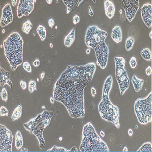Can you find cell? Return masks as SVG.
Here are the masks:
<instances>
[{
    "instance_id": "obj_12",
    "label": "cell",
    "mask_w": 152,
    "mask_h": 152,
    "mask_svg": "<svg viewBox=\"0 0 152 152\" xmlns=\"http://www.w3.org/2000/svg\"><path fill=\"white\" fill-rule=\"evenodd\" d=\"M141 18L143 22L148 28H151L152 25V5L150 3L143 5L141 8Z\"/></svg>"
},
{
    "instance_id": "obj_5",
    "label": "cell",
    "mask_w": 152,
    "mask_h": 152,
    "mask_svg": "<svg viewBox=\"0 0 152 152\" xmlns=\"http://www.w3.org/2000/svg\"><path fill=\"white\" fill-rule=\"evenodd\" d=\"M79 151L85 152L109 151L108 145L99 136L91 123H87L83 126Z\"/></svg>"
},
{
    "instance_id": "obj_6",
    "label": "cell",
    "mask_w": 152,
    "mask_h": 152,
    "mask_svg": "<svg viewBox=\"0 0 152 152\" xmlns=\"http://www.w3.org/2000/svg\"><path fill=\"white\" fill-rule=\"evenodd\" d=\"M54 115L51 111L44 110L37 115L36 117L31 119L28 122L25 123V129L31 134H34L39 141L40 148L43 150L45 147V141L43 132L44 129L49 125L51 119Z\"/></svg>"
},
{
    "instance_id": "obj_39",
    "label": "cell",
    "mask_w": 152,
    "mask_h": 152,
    "mask_svg": "<svg viewBox=\"0 0 152 152\" xmlns=\"http://www.w3.org/2000/svg\"><path fill=\"white\" fill-rule=\"evenodd\" d=\"M89 15L90 16H93L94 15V12H93V10H92L91 6H89Z\"/></svg>"
},
{
    "instance_id": "obj_13",
    "label": "cell",
    "mask_w": 152,
    "mask_h": 152,
    "mask_svg": "<svg viewBox=\"0 0 152 152\" xmlns=\"http://www.w3.org/2000/svg\"><path fill=\"white\" fill-rule=\"evenodd\" d=\"M13 19L12 10L10 4H6L2 10V14L1 19V26L5 27L11 23Z\"/></svg>"
},
{
    "instance_id": "obj_9",
    "label": "cell",
    "mask_w": 152,
    "mask_h": 152,
    "mask_svg": "<svg viewBox=\"0 0 152 152\" xmlns=\"http://www.w3.org/2000/svg\"><path fill=\"white\" fill-rule=\"evenodd\" d=\"M0 151L12 152L13 139L12 133L5 126L0 125Z\"/></svg>"
},
{
    "instance_id": "obj_1",
    "label": "cell",
    "mask_w": 152,
    "mask_h": 152,
    "mask_svg": "<svg viewBox=\"0 0 152 152\" xmlns=\"http://www.w3.org/2000/svg\"><path fill=\"white\" fill-rule=\"evenodd\" d=\"M96 70L94 62L83 66L69 65L54 86L53 97L66 108L74 118L84 117V89L93 78Z\"/></svg>"
},
{
    "instance_id": "obj_32",
    "label": "cell",
    "mask_w": 152,
    "mask_h": 152,
    "mask_svg": "<svg viewBox=\"0 0 152 152\" xmlns=\"http://www.w3.org/2000/svg\"><path fill=\"white\" fill-rule=\"evenodd\" d=\"M130 65L132 68L134 69L136 67L137 65V59L135 57H132L131 58V59L130 60Z\"/></svg>"
},
{
    "instance_id": "obj_26",
    "label": "cell",
    "mask_w": 152,
    "mask_h": 152,
    "mask_svg": "<svg viewBox=\"0 0 152 152\" xmlns=\"http://www.w3.org/2000/svg\"><path fill=\"white\" fill-rule=\"evenodd\" d=\"M134 39L131 36H129L126 40V50L127 51H130L132 49L133 44L134 43Z\"/></svg>"
},
{
    "instance_id": "obj_54",
    "label": "cell",
    "mask_w": 152,
    "mask_h": 152,
    "mask_svg": "<svg viewBox=\"0 0 152 152\" xmlns=\"http://www.w3.org/2000/svg\"><path fill=\"white\" fill-rule=\"evenodd\" d=\"M93 2L94 3H95V2H96V1H93Z\"/></svg>"
},
{
    "instance_id": "obj_16",
    "label": "cell",
    "mask_w": 152,
    "mask_h": 152,
    "mask_svg": "<svg viewBox=\"0 0 152 152\" xmlns=\"http://www.w3.org/2000/svg\"><path fill=\"white\" fill-rule=\"evenodd\" d=\"M104 6L106 14L109 19H111L115 12V6L112 1L106 0L104 1Z\"/></svg>"
},
{
    "instance_id": "obj_19",
    "label": "cell",
    "mask_w": 152,
    "mask_h": 152,
    "mask_svg": "<svg viewBox=\"0 0 152 152\" xmlns=\"http://www.w3.org/2000/svg\"><path fill=\"white\" fill-rule=\"evenodd\" d=\"M132 83L135 91L137 92H139L143 87L144 80L137 78L135 75H133L132 79Z\"/></svg>"
},
{
    "instance_id": "obj_18",
    "label": "cell",
    "mask_w": 152,
    "mask_h": 152,
    "mask_svg": "<svg viewBox=\"0 0 152 152\" xmlns=\"http://www.w3.org/2000/svg\"><path fill=\"white\" fill-rule=\"evenodd\" d=\"M75 30L74 28L71 30L69 34L64 38V45L67 47H70L74 43L75 39Z\"/></svg>"
},
{
    "instance_id": "obj_22",
    "label": "cell",
    "mask_w": 152,
    "mask_h": 152,
    "mask_svg": "<svg viewBox=\"0 0 152 152\" xmlns=\"http://www.w3.org/2000/svg\"><path fill=\"white\" fill-rule=\"evenodd\" d=\"M140 54L143 59L147 61L152 60V52L149 48H145L141 50Z\"/></svg>"
},
{
    "instance_id": "obj_15",
    "label": "cell",
    "mask_w": 152,
    "mask_h": 152,
    "mask_svg": "<svg viewBox=\"0 0 152 152\" xmlns=\"http://www.w3.org/2000/svg\"><path fill=\"white\" fill-rule=\"evenodd\" d=\"M63 3L67 6V13L73 12L78 9L83 0H63Z\"/></svg>"
},
{
    "instance_id": "obj_25",
    "label": "cell",
    "mask_w": 152,
    "mask_h": 152,
    "mask_svg": "<svg viewBox=\"0 0 152 152\" xmlns=\"http://www.w3.org/2000/svg\"><path fill=\"white\" fill-rule=\"evenodd\" d=\"M152 144L150 142H147L143 144L137 152H152Z\"/></svg>"
},
{
    "instance_id": "obj_50",
    "label": "cell",
    "mask_w": 152,
    "mask_h": 152,
    "mask_svg": "<svg viewBox=\"0 0 152 152\" xmlns=\"http://www.w3.org/2000/svg\"><path fill=\"white\" fill-rule=\"evenodd\" d=\"M152 31H151L150 33V34H149V36H150V37L151 39H152Z\"/></svg>"
},
{
    "instance_id": "obj_53",
    "label": "cell",
    "mask_w": 152,
    "mask_h": 152,
    "mask_svg": "<svg viewBox=\"0 0 152 152\" xmlns=\"http://www.w3.org/2000/svg\"><path fill=\"white\" fill-rule=\"evenodd\" d=\"M122 11L121 10H120V13H122Z\"/></svg>"
},
{
    "instance_id": "obj_46",
    "label": "cell",
    "mask_w": 152,
    "mask_h": 152,
    "mask_svg": "<svg viewBox=\"0 0 152 152\" xmlns=\"http://www.w3.org/2000/svg\"><path fill=\"white\" fill-rule=\"evenodd\" d=\"M21 151V152H25H25H28L29 151H28V149H25V148H22Z\"/></svg>"
},
{
    "instance_id": "obj_24",
    "label": "cell",
    "mask_w": 152,
    "mask_h": 152,
    "mask_svg": "<svg viewBox=\"0 0 152 152\" xmlns=\"http://www.w3.org/2000/svg\"><path fill=\"white\" fill-rule=\"evenodd\" d=\"M33 24L29 20H27L23 23L22 30L26 34H29L33 28Z\"/></svg>"
},
{
    "instance_id": "obj_14",
    "label": "cell",
    "mask_w": 152,
    "mask_h": 152,
    "mask_svg": "<svg viewBox=\"0 0 152 152\" xmlns=\"http://www.w3.org/2000/svg\"><path fill=\"white\" fill-rule=\"evenodd\" d=\"M0 83L1 86H4L5 84H7L11 89L12 88V83L10 81V72L2 67H1L0 71Z\"/></svg>"
},
{
    "instance_id": "obj_36",
    "label": "cell",
    "mask_w": 152,
    "mask_h": 152,
    "mask_svg": "<svg viewBox=\"0 0 152 152\" xmlns=\"http://www.w3.org/2000/svg\"><path fill=\"white\" fill-rule=\"evenodd\" d=\"M20 84L21 87L23 90H25L26 89L27 85V83L26 82H25L24 81H20Z\"/></svg>"
},
{
    "instance_id": "obj_37",
    "label": "cell",
    "mask_w": 152,
    "mask_h": 152,
    "mask_svg": "<svg viewBox=\"0 0 152 152\" xmlns=\"http://www.w3.org/2000/svg\"><path fill=\"white\" fill-rule=\"evenodd\" d=\"M33 65L34 66V67H38L40 64V61L38 59H35L33 62Z\"/></svg>"
},
{
    "instance_id": "obj_48",
    "label": "cell",
    "mask_w": 152,
    "mask_h": 152,
    "mask_svg": "<svg viewBox=\"0 0 152 152\" xmlns=\"http://www.w3.org/2000/svg\"><path fill=\"white\" fill-rule=\"evenodd\" d=\"M100 135L102 137H105V133L103 131H101L100 132Z\"/></svg>"
},
{
    "instance_id": "obj_20",
    "label": "cell",
    "mask_w": 152,
    "mask_h": 152,
    "mask_svg": "<svg viewBox=\"0 0 152 152\" xmlns=\"http://www.w3.org/2000/svg\"><path fill=\"white\" fill-rule=\"evenodd\" d=\"M15 147L17 150H20L23 146V139L22 133L20 131H18L15 134Z\"/></svg>"
},
{
    "instance_id": "obj_43",
    "label": "cell",
    "mask_w": 152,
    "mask_h": 152,
    "mask_svg": "<svg viewBox=\"0 0 152 152\" xmlns=\"http://www.w3.org/2000/svg\"><path fill=\"white\" fill-rule=\"evenodd\" d=\"M50 102H51V103H54V102H55V99H54V97H51V98H50Z\"/></svg>"
},
{
    "instance_id": "obj_23",
    "label": "cell",
    "mask_w": 152,
    "mask_h": 152,
    "mask_svg": "<svg viewBox=\"0 0 152 152\" xmlns=\"http://www.w3.org/2000/svg\"><path fill=\"white\" fill-rule=\"evenodd\" d=\"M36 31L39 35L40 38L42 41L44 40L46 37V29L43 26L40 25L37 28Z\"/></svg>"
},
{
    "instance_id": "obj_35",
    "label": "cell",
    "mask_w": 152,
    "mask_h": 152,
    "mask_svg": "<svg viewBox=\"0 0 152 152\" xmlns=\"http://www.w3.org/2000/svg\"><path fill=\"white\" fill-rule=\"evenodd\" d=\"M145 72H146V74L147 76H150L151 75V74H152V68H151V67L150 66H148L147 68L146 69Z\"/></svg>"
},
{
    "instance_id": "obj_44",
    "label": "cell",
    "mask_w": 152,
    "mask_h": 152,
    "mask_svg": "<svg viewBox=\"0 0 152 152\" xmlns=\"http://www.w3.org/2000/svg\"><path fill=\"white\" fill-rule=\"evenodd\" d=\"M44 76H45V73H44V72H42V73L40 75V78H41L42 79H43Z\"/></svg>"
},
{
    "instance_id": "obj_28",
    "label": "cell",
    "mask_w": 152,
    "mask_h": 152,
    "mask_svg": "<svg viewBox=\"0 0 152 152\" xmlns=\"http://www.w3.org/2000/svg\"><path fill=\"white\" fill-rule=\"evenodd\" d=\"M69 151L63 147H58L54 146L53 148L47 151V152H68Z\"/></svg>"
},
{
    "instance_id": "obj_7",
    "label": "cell",
    "mask_w": 152,
    "mask_h": 152,
    "mask_svg": "<svg viewBox=\"0 0 152 152\" xmlns=\"http://www.w3.org/2000/svg\"><path fill=\"white\" fill-rule=\"evenodd\" d=\"M134 110L138 122L145 125L152 122V94L149 93L147 97L137 99L134 105Z\"/></svg>"
},
{
    "instance_id": "obj_21",
    "label": "cell",
    "mask_w": 152,
    "mask_h": 152,
    "mask_svg": "<svg viewBox=\"0 0 152 152\" xmlns=\"http://www.w3.org/2000/svg\"><path fill=\"white\" fill-rule=\"evenodd\" d=\"M22 107L21 104H19L18 106L15 108L11 115V120L12 121L17 120L21 117L22 115Z\"/></svg>"
},
{
    "instance_id": "obj_38",
    "label": "cell",
    "mask_w": 152,
    "mask_h": 152,
    "mask_svg": "<svg viewBox=\"0 0 152 152\" xmlns=\"http://www.w3.org/2000/svg\"><path fill=\"white\" fill-rule=\"evenodd\" d=\"M96 89L94 87H92L91 88V94L93 97H94L95 96V95H96Z\"/></svg>"
},
{
    "instance_id": "obj_4",
    "label": "cell",
    "mask_w": 152,
    "mask_h": 152,
    "mask_svg": "<svg viewBox=\"0 0 152 152\" xmlns=\"http://www.w3.org/2000/svg\"><path fill=\"white\" fill-rule=\"evenodd\" d=\"M5 54L12 70L14 71L23 63V40L17 33H13L3 43Z\"/></svg>"
},
{
    "instance_id": "obj_33",
    "label": "cell",
    "mask_w": 152,
    "mask_h": 152,
    "mask_svg": "<svg viewBox=\"0 0 152 152\" xmlns=\"http://www.w3.org/2000/svg\"><path fill=\"white\" fill-rule=\"evenodd\" d=\"M80 21V18L79 16L78 15H75L73 17V22L74 25L77 24L79 23Z\"/></svg>"
},
{
    "instance_id": "obj_11",
    "label": "cell",
    "mask_w": 152,
    "mask_h": 152,
    "mask_svg": "<svg viewBox=\"0 0 152 152\" xmlns=\"http://www.w3.org/2000/svg\"><path fill=\"white\" fill-rule=\"evenodd\" d=\"M35 1L33 0H20L17 8V14L19 18L23 16H28L34 9V3Z\"/></svg>"
},
{
    "instance_id": "obj_51",
    "label": "cell",
    "mask_w": 152,
    "mask_h": 152,
    "mask_svg": "<svg viewBox=\"0 0 152 152\" xmlns=\"http://www.w3.org/2000/svg\"><path fill=\"white\" fill-rule=\"evenodd\" d=\"M50 47H51V48H53V45L52 43H50Z\"/></svg>"
},
{
    "instance_id": "obj_52",
    "label": "cell",
    "mask_w": 152,
    "mask_h": 152,
    "mask_svg": "<svg viewBox=\"0 0 152 152\" xmlns=\"http://www.w3.org/2000/svg\"><path fill=\"white\" fill-rule=\"evenodd\" d=\"M5 32V29H3V33H4Z\"/></svg>"
},
{
    "instance_id": "obj_41",
    "label": "cell",
    "mask_w": 152,
    "mask_h": 152,
    "mask_svg": "<svg viewBox=\"0 0 152 152\" xmlns=\"http://www.w3.org/2000/svg\"><path fill=\"white\" fill-rule=\"evenodd\" d=\"M11 3H12V5L13 6H15L16 4H17V1L16 0H12L11 1Z\"/></svg>"
},
{
    "instance_id": "obj_47",
    "label": "cell",
    "mask_w": 152,
    "mask_h": 152,
    "mask_svg": "<svg viewBox=\"0 0 152 152\" xmlns=\"http://www.w3.org/2000/svg\"><path fill=\"white\" fill-rule=\"evenodd\" d=\"M90 51H91V50H90V49H87L86 50V54H90Z\"/></svg>"
},
{
    "instance_id": "obj_42",
    "label": "cell",
    "mask_w": 152,
    "mask_h": 152,
    "mask_svg": "<svg viewBox=\"0 0 152 152\" xmlns=\"http://www.w3.org/2000/svg\"><path fill=\"white\" fill-rule=\"evenodd\" d=\"M69 151H70V152H77L78 151H77V149L75 146H74L73 148H72V149Z\"/></svg>"
},
{
    "instance_id": "obj_45",
    "label": "cell",
    "mask_w": 152,
    "mask_h": 152,
    "mask_svg": "<svg viewBox=\"0 0 152 152\" xmlns=\"http://www.w3.org/2000/svg\"><path fill=\"white\" fill-rule=\"evenodd\" d=\"M46 2L49 4H52V3H53V1L52 0H47Z\"/></svg>"
},
{
    "instance_id": "obj_10",
    "label": "cell",
    "mask_w": 152,
    "mask_h": 152,
    "mask_svg": "<svg viewBox=\"0 0 152 152\" xmlns=\"http://www.w3.org/2000/svg\"><path fill=\"white\" fill-rule=\"evenodd\" d=\"M122 6L124 9L127 19L130 22H131L139 10V1L123 0Z\"/></svg>"
},
{
    "instance_id": "obj_8",
    "label": "cell",
    "mask_w": 152,
    "mask_h": 152,
    "mask_svg": "<svg viewBox=\"0 0 152 152\" xmlns=\"http://www.w3.org/2000/svg\"><path fill=\"white\" fill-rule=\"evenodd\" d=\"M115 78L120 89V92L123 95L130 86V79L127 71L125 69L126 61L122 57H115Z\"/></svg>"
},
{
    "instance_id": "obj_31",
    "label": "cell",
    "mask_w": 152,
    "mask_h": 152,
    "mask_svg": "<svg viewBox=\"0 0 152 152\" xmlns=\"http://www.w3.org/2000/svg\"><path fill=\"white\" fill-rule=\"evenodd\" d=\"M23 67L24 70H25L27 72L29 73H31L32 71L31 67L30 66V64L27 61L25 62L23 64Z\"/></svg>"
},
{
    "instance_id": "obj_30",
    "label": "cell",
    "mask_w": 152,
    "mask_h": 152,
    "mask_svg": "<svg viewBox=\"0 0 152 152\" xmlns=\"http://www.w3.org/2000/svg\"><path fill=\"white\" fill-rule=\"evenodd\" d=\"M9 110L8 109L4 106H2L0 108V115L1 116H9Z\"/></svg>"
},
{
    "instance_id": "obj_40",
    "label": "cell",
    "mask_w": 152,
    "mask_h": 152,
    "mask_svg": "<svg viewBox=\"0 0 152 152\" xmlns=\"http://www.w3.org/2000/svg\"><path fill=\"white\" fill-rule=\"evenodd\" d=\"M128 134L130 136H132V134H133V131H132V130L130 129L129 130H128Z\"/></svg>"
},
{
    "instance_id": "obj_3",
    "label": "cell",
    "mask_w": 152,
    "mask_h": 152,
    "mask_svg": "<svg viewBox=\"0 0 152 152\" xmlns=\"http://www.w3.org/2000/svg\"><path fill=\"white\" fill-rule=\"evenodd\" d=\"M113 83L112 76H108L103 85L102 98L98 105V109L100 115L103 119L108 122L112 123L117 128H119V108L111 103L109 97Z\"/></svg>"
},
{
    "instance_id": "obj_29",
    "label": "cell",
    "mask_w": 152,
    "mask_h": 152,
    "mask_svg": "<svg viewBox=\"0 0 152 152\" xmlns=\"http://www.w3.org/2000/svg\"><path fill=\"white\" fill-rule=\"evenodd\" d=\"M1 97H2V99L5 102H7V99H8V94H7V90L5 88H3L2 89V92L1 93Z\"/></svg>"
},
{
    "instance_id": "obj_2",
    "label": "cell",
    "mask_w": 152,
    "mask_h": 152,
    "mask_svg": "<svg viewBox=\"0 0 152 152\" xmlns=\"http://www.w3.org/2000/svg\"><path fill=\"white\" fill-rule=\"evenodd\" d=\"M108 35L107 32L93 25L88 27L85 37L86 46L94 50L97 64L103 69L106 68L108 64L109 50L105 41Z\"/></svg>"
},
{
    "instance_id": "obj_49",
    "label": "cell",
    "mask_w": 152,
    "mask_h": 152,
    "mask_svg": "<svg viewBox=\"0 0 152 152\" xmlns=\"http://www.w3.org/2000/svg\"><path fill=\"white\" fill-rule=\"evenodd\" d=\"M123 152H127V147H124V149H123Z\"/></svg>"
},
{
    "instance_id": "obj_17",
    "label": "cell",
    "mask_w": 152,
    "mask_h": 152,
    "mask_svg": "<svg viewBox=\"0 0 152 152\" xmlns=\"http://www.w3.org/2000/svg\"><path fill=\"white\" fill-rule=\"evenodd\" d=\"M111 36L113 40L116 43L122 41V29L119 26H116L113 28Z\"/></svg>"
},
{
    "instance_id": "obj_34",
    "label": "cell",
    "mask_w": 152,
    "mask_h": 152,
    "mask_svg": "<svg viewBox=\"0 0 152 152\" xmlns=\"http://www.w3.org/2000/svg\"><path fill=\"white\" fill-rule=\"evenodd\" d=\"M54 24H55V22H54V20L53 18L49 19L48 20V24H49V27L51 28H53Z\"/></svg>"
},
{
    "instance_id": "obj_27",
    "label": "cell",
    "mask_w": 152,
    "mask_h": 152,
    "mask_svg": "<svg viewBox=\"0 0 152 152\" xmlns=\"http://www.w3.org/2000/svg\"><path fill=\"white\" fill-rule=\"evenodd\" d=\"M29 90L30 93H33L35 90H37L36 83L34 80H30L29 83Z\"/></svg>"
}]
</instances>
